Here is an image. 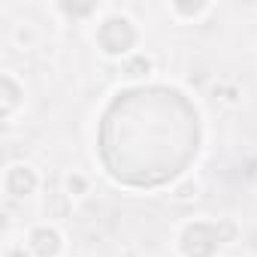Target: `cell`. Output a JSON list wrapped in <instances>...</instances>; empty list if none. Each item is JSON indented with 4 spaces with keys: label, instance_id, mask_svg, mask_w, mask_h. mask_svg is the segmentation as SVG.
I'll return each mask as SVG.
<instances>
[{
    "label": "cell",
    "instance_id": "obj_8",
    "mask_svg": "<svg viewBox=\"0 0 257 257\" xmlns=\"http://www.w3.org/2000/svg\"><path fill=\"white\" fill-rule=\"evenodd\" d=\"M212 7L209 4H173L170 7V13L176 16V19H200V16H206Z\"/></svg>",
    "mask_w": 257,
    "mask_h": 257
},
{
    "label": "cell",
    "instance_id": "obj_12",
    "mask_svg": "<svg viewBox=\"0 0 257 257\" xmlns=\"http://www.w3.org/2000/svg\"><path fill=\"white\" fill-rule=\"evenodd\" d=\"M215 94H221V100H224V103H236V100L242 97L236 85H218V88H215Z\"/></svg>",
    "mask_w": 257,
    "mask_h": 257
},
{
    "label": "cell",
    "instance_id": "obj_5",
    "mask_svg": "<svg viewBox=\"0 0 257 257\" xmlns=\"http://www.w3.org/2000/svg\"><path fill=\"white\" fill-rule=\"evenodd\" d=\"M61 248H64V236L55 227H49V224L34 227L31 236H28V251L34 257H58Z\"/></svg>",
    "mask_w": 257,
    "mask_h": 257
},
{
    "label": "cell",
    "instance_id": "obj_10",
    "mask_svg": "<svg viewBox=\"0 0 257 257\" xmlns=\"http://www.w3.org/2000/svg\"><path fill=\"white\" fill-rule=\"evenodd\" d=\"M64 185H67V194H70V197H82V194H88V179H85L82 173H70Z\"/></svg>",
    "mask_w": 257,
    "mask_h": 257
},
{
    "label": "cell",
    "instance_id": "obj_11",
    "mask_svg": "<svg viewBox=\"0 0 257 257\" xmlns=\"http://www.w3.org/2000/svg\"><path fill=\"white\" fill-rule=\"evenodd\" d=\"M61 10H64L67 16H73V19H85V16H91L97 7H94V4H85V7H76V4H64Z\"/></svg>",
    "mask_w": 257,
    "mask_h": 257
},
{
    "label": "cell",
    "instance_id": "obj_13",
    "mask_svg": "<svg viewBox=\"0 0 257 257\" xmlns=\"http://www.w3.org/2000/svg\"><path fill=\"white\" fill-rule=\"evenodd\" d=\"M10 257H34V254H31V251H25V248H13V251H10Z\"/></svg>",
    "mask_w": 257,
    "mask_h": 257
},
{
    "label": "cell",
    "instance_id": "obj_4",
    "mask_svg": "<svg viewBox=\"0 0 257 257\" xmlns=\"http://www.w3.org/2000/svg\"><path fill=\"white\" fill-rule=\"evenodd\" d=\"M4 185H7V194H10V197L25 200V197H31V194L40 188V179H37L34 167H28V164H13V167L7 170Z\"/></svg>",
    "mask_w": 257,
    "mask_h": 257
},
{
    "label": "cell",
    "instance_id": "obj_1",
    "mask_svg": "<svg viewBox=\"0 0 257 257\" xmlns=\"http://www.w3.org/2000/svg\"><path fill=\"white\" fill-rule=\"evenodd\" d=\"M200 152V112L176 88L143 85L112 97L100 124L106 173L127 188L176 182Z\"/></svg>",
    "mask_w": 257,
    "mask_h": 257
},
{
    "label": "cell",
    "instance_id": "obj_2",
    "mask_svg": "<svg viewBox=\"0 0 257 257\" xmlns=\"http://www.w3.org/2000/svg\"><path fill=\"white\" fill-rule=\"evenodd\" d=\"M233 233L236 230L227 221H191L179 236V251L185 257H215L221 242H227Z\"/></svg>",
    "mask_w": 257,
    "mask_h": 257
},
{
    "label": "cell",
    "instance_id": "obj_3",
    "mask_svg": "<svg viewBox=\"0 0 257 257\" xmlns=\"http://www.w3.org/2000/svg\"><path fill=\"white\" fill-rule=\"evenodd\" d=\"M137 43H140V31H137L134 19H127L121 13L106 16L100 22V28H97V46L109 58H121V61L131 58L134 49H137Z\"/></svg>",
    "mask_w": 257,
    "mask_h": 257
},
{
    "label": "cell",
    "instance_id": "obj_7",
    "mask_svg": "<svg viewBox=\"0 0 257 257\" xmlns=\"http://www.w3.org/2000/svg\"><path fill=\"white\" fill-rule=\"evenodd\" d=\"M152 70H155L152 58H149V55H140V52H134L131 58L121 61V73H124L127 79H146Z\"/></svg>",
    "mask_w": 257,
    "mask_h": 257
},
{
    "label": "cell",
    "instance_id": "obj_9",
    "mask_svg": "<svg viewBox=\"0 0 257 257\" xmlns=\"http://www.w3.org/2000/svg\"><path fill=\"white\" fill-rule=\"evenodd\" d=\"M197 182H191V179H185V182H179L176 188H173V200H179V203H191V200H197Z\"/></svg>",
    "mask_w": 257,
    "mask_h": 257
},
{
    "label": "cell",
    "instance_id": "obj_6",
    "mask_svg": "<svg viewBox=\"0 0 257 257\" xmlns=\"http://www.w3.org/2000/svg\"><path fill=\"white\" fill-rule=\"evenodd\" d=\"M0 97H4V103H0L4 118H10V115L19 109V103H22V97H25V88H22L10 73H4V76H0Z\"/></svg>",
    "mask_w": 257,
    "mask_h": 257
}]
</instances>
